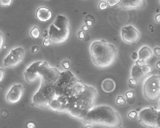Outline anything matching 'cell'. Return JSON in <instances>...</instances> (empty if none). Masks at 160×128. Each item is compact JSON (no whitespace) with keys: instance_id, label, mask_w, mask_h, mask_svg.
I'll return each instance as SVG.
<instances>
[{"instance_id":"cell-5","label":"cell","mask_w":160,"mask_h":128,"mask_svg":"<svg viewBox=\"0 0 160 128\" xmlns=\"http://www.w3.org/2000/svg\"><path fill=\"white\" fill-rule=\"evenodd\" d=\"M97 97L96 89L85 85L84 89L74 97H71L68 102L75 101L81 107L85 113L94 107Z\"/></svg>"},{"instance_id":"cell-39","label":"cell","mask_w":160,"mask_h":128,"mask_svg":"<svg viewBox=\"0 0 160 128\" xmlns=\"http://www.w3.org/2000/svg\"><path fill=\"white\" fill-rule=\"evenodd\" d=\"M0 36H1V50L2 48L3 42H4V37H3L2 33H1Z\"/></svg>"},{"instance_id":"cell-3","label":"cell","mask_w":160,"mask_h":128,"mask_svg":"<svg viewBox=\"0 0 160 128\" xmlns=\"http://www.w3.org/2000/svg\"><path fill=\"white\" fill-rule=\"evenodd\" d=\"M79 80L69 70L62 72L54 85L56 98L62 103H67L71 97L75 95V87Z\"/></svg>"},{"instance_id":"cell-36","label":"cell","mask_w":160,"mask_h":128,"mask_svg":"<svg viewBox=\"0 0 160 128\" xmlns=\"http://www.w3.org/2000/svg\"><path fill=\"white\" fill-rule=\"evenodd\" d=\"M0 72H1V75H0L1 78H0V80H1V82H2V80H3V78H4L5 70L3 68H1Z\"/></svg>"},{"instance_id":"cell-14","label":"cell","mask_w":160,"mask_h":128,"mask_svg":"<svg viewBox=\"0 0 160 128\" xmlns=\"http://www.w3.org/2000/svg\"><path fill=\"white\" fill-rule=\"evenodd\" d=\"M145 0H121L120 7L127 10L140 9L144 6Z\"/></svg>"},{"instance_id":"cell-38","label":"cell","mask_w":160,"mask_h":128,"mask_svg":"<svg viewBox=\"0 0 160 128\" xmlns=\"http://www.w3.org/2000/svg\"><path fill=\"white\" fill-rule=\"evenodd\" d=\"M27 126V128H35V124L34 123L30 122V123H28Z\"/></svg>"},{"instance_id":"cell-25","label":"cell","mask_w":160,"mask_h":128,"mask_svg":"<svg viewBox=\"0 0 160 128\" xmlns=\"http://www.w3.org/2000/svg\"><path fill=\"white\" fill-rule=\"evenodd\" d=\"M121 0H107V3L110 7H114L119 5L121 2Z\"/></svg>"},{"instance_id":"cell-28","label":"cell","mask_w":160,"mask_h":128,"mask_svg":"<svg viewBox=\"0 0 160 128\" xmlns=\"http://www.w3.org/2000/svg\"><path fill=\"white\" fill-rule=\"evenodd\" d=\"M12 1L13 0H0V3L2 6H10Z\"/></svg>"},{"instance_id":"cell-46","label":"cell","mask_w":160,"mask_h":128,"mask_svg":"<svg viewBox=\"0 0 160 128\" xmlns=\"http://www.w3.org/2000/svg\"><path fill=\"white\" fill-rule=\"evenodd\" d=\"M159 107H160V102H159Z\"/></svg>"},{"instance_id":"cell-26","label":"cell","mask_w":160,"mask_h":128,"mask_svg":"<svg viewBox=\"0 0 160 128\" xmlns=\"http://www.w3.org/2000/svg\"><path fill=\"white\" fill-rule=\"evenodd\" d=\"M146 61L142 58H138L136 61V64L140 67H143L146 64Z\"/></svg>"},{"instance_id":"cell-34","label":"cell","mask_w":160,"mask_h":128,"mask_svg":"<svg viewBox=\"0 0 160 128\" xmlns=\"http://www.w3.org/2000/svg\"><path fill=\"white\" fill-rule=\"evenodd\" d=\"M154 53L155 55L158 57H160V47H155L154 49Z\"/></svg>"},{"instance_id":"cell-35","label":"cell","mask_w":160,"mask_h":128,"mask_svg":"<svg viewBox=\"0 0 160 128\" xmlns=\"http://www.w3.org/2000/svg\"><path fill=\"white\" fill-rule=\"evenodd\" d=\"M78 37L80 38V39H83L85 37L84 32L83 31H80L78 32Z\"/></svg>"},{"instance_id":"cell-31","label":"cell","mask_w":160,"mask_h":128,"mask_svg":"<svg viewBox=\"0 0 160 128\" xmlns=\"http://www.w3.org/2000/svg\"><path fill=\"white\" fill-rule=\"evenodd\" d=\"M51 42V40L49 37H46L45 38L44 41H43V45L45 47L49 46L50 45Z\"/></svg>"},{"instance_id":"cell-10","label":"cell","mask_w":160,"mask_h":128,"mask_svg":"<svg viewBox=\"0 0 160 128\" xmlns=\"http://www.w3.org/2000/svg\"><path fill=\"white\" fill-rule=\"evenodd\" d=\"M25 54V50L21 47L11 50L3 61L4 66L10 68L17 67L23 61Z\"/></svg>"},{"instance_id":"cell-27","label":"cell","mask_w":160,"mask_h":128,"mask_svg":"<svg viewBox=\"0 0 160 128\" xmlns=\"http://www.w3.org/2000/svg\"><path fill=\"white\" fill-rule=\"evenodd\" d=\"M108 6L109 5H108L107 2L105 1H101L99 3L98 7H99L100 10L103 11V10H105L106 9H107Z\"/></svg>"},{"instance_id":"cell-37","label":"cell","mask_w":160,"mask_h":128,"mask_svg":"<svg viewBox=\"0 0 160 128\" xmlns=\"http://www.w3.org/2000/svg\"><path fill=\"white\" fill-rule=\"evenodd\" d=\"M132 57L133 60H136L139 58V55L137 52H133L132 54Z\"/></svg>"},{"instance_id":"cell-2","label":"cell","mask_w":160,"mask_h":128,"mask_svg":"<svg viewBox=\"0 0 160 128\" xmlns=\"http://www.w3.org/2000/svg\"><path fill=\"white\" fill-rule=\"evenodd\" d=\"M92 62L100 68H106L113 65L117 57V50L112 44L104 40L95 41L90 47Z\"/></svg>"},{"instance_id":"cell-47","label":"cell","mask_w":160,"mask_h":128,"mask_svg":"<svg viewBox=\"0 0 160 128\" xmlns=\"http://www.w3.org/2000/svg\"><path fill=\"white\" fill-rule=\"evenodd\" d=\"M122 128V127H119V128Z\"/></svg>"},{"instance_id":"cell-33","label":"cell","mask_w":160,"mask_h":128,"mask_svg":"<svg viewBox=\"0 0 160 128\" xmlns=\"http://www.w3.org/2000/svg\"><path fill=\"white\" fill-rule=\"evenodd\" d=\"M137 83H138V81L135 79L132 78L129 80V84L132 86H136L137 84Z\"/></svg>"},{"instance_id":"cell-41","label":"cell","mask_w":160,"mask_h":128,"mask_svg":"<svg viewBox=\"0 0 160 128\" xmlns=\"http://www.w3.org/2000/svg\"><path fill=\"white\" fill-rule=\"evenodd\" d=\"M156 22L158 23H160V14H158L155 17Z\"/></svg>"},{"instance_id":"cell-17","label":"cell","mask_w":160,"mask_h":128,"mask_svg":"<svg viewBox=\"0 0 160 128\" xmlns=\"http://www.w3.org/2000/svg\"><path fill=\"white\" fill-rule=\"evenodd\" d=\"M139 58H142L146 61L151 59L153 57V52L149 47L144 46L139 51Z\"/></svg>"},{"instance_id":"cell-30","label":"cell","mask_w":160,"mask_h":128,"mask_svg":"<svg viewBox=\"0 0 160 128\" xmlns=\"http://www.w3.org/2000/svg\"><path fill=\"white\" fill-rule=\"evenodd\" d=\"M134 95H135V92L133 90H129V91H127L125 94V96L127 100L133 99L134 97Z\"/></svg>"},{"instance_id":"cell-19","label":"cell","mask_w":160,"mask_h":128,"mask_svg":"<svg viewBox=\"0 0 160 128\" xmlns=\"http://www.w3.org/2000/svg\"><path fill=\"white\" fill-rule=\"evenodd\" d=\"M63 103L55 98L51 102L49 109L54 112H63Z\"/></svg>"},{"instance_id":"cell-44","label":"cell","mask_w":160,"mask_h":128,"mask_svg":"<svg viewBox=\"0 0 160 128\" xmlns=\"http://www.w3.org/2000/svg\"><path fill=\"white\" fill-rule=\"evenodd\" d=\"M7 48V47L6 45H4V46H3V49H6Z\"/></svg>"},{"instance_id":"cell-16","label":"cell","mask_w":160,"mask_h":128,"mask_svg":"<svg viewBox=\"0 0 160 128\" xmlns=\"http://www.w3.org/2000/svg\"><path fill=\"white\" fill-rule=\"evenodd\" d=\"M102 90L107 93L113 92L116 88V83L114 80L111 79H106L101 84Z\"/></svg>"},{"instance_id":"cell-45","label":"cell","mask_w":160,"mask_h":128,"mask_svg":"<svg viewBox=\"0 0 160 128\" xmlns=\"http://www.w3.org/2000/svg\"><path fill=\"white\" fill-rule=\"evenodd\" d=\"M85 128H92V127H91L90 126H89V125H88V126H86V127H85Z\"/></svg>"},{"instance_id":"cell-13","label":"cell","mask_w":160,"mask_h":128,"mask_svg":"<svg viewBox=\"0 0 160 128\" xmlns=\"http://www.w3.org/2000/svg\"><path fill=\"white\" fill-rule=\"evenodd\" d=\"M24 91V89L22 85L14 84L7 94V101L11 104L18 103L22 97Z\"/></svg>"},{"instance_id":"cell-11","label":"cell","mask_w":160,"mask_h":128,"mask_svg":"<svg viewBox=\"0 0 160 128\" xmlns=\"http://www.w3.org/2000/svg\"><path fill=\"white\" fill-rule=\"evenodd\" d=\"M121 35L124 42L132 45L135 44L141 37L139 31L132 25H127L122 28Z\"/></svg>"},{"instance_id":"cell-48","label":"cell","mask_w":160,"mask_h":128,"mask_svg":"<svg viewBox=\"0 0 160 128\" xmlns=\"http://www.w3.org/2000/svg\"><path fill=\"white\" fill-rule=\"evenodd\" d=\"M46 1H49V0H46Z\"/></svg>"},{"instance_id":"cell-24","label":"cell","mask_w":160,"mask_h":128,"mask_svg":"<svg viewBox=\"0 0 160 128\" xmlns=\"http://www.w3.org/2000/svg\"><path fill=\"white\" fill-rule=\"evenodd\" d=\"M142 72L144 74H149L152 73L153 71V68H152L151 66L150 65H146L144 67H142Z\"/></svg>"},{"instance_id":"cell-40","label":"cell","mask_w":160,"mask_h":128,"mask_svg":"<svg viewBox=\"0 0 160 128\" xmlns=\"http://www.w3.org/2000/svg\"><path fill=\"white\" fill-rule=\"evenodd\" d=\"M39 50V47L37 46H34L32 47V53H36Z\"/></svg>"},{"instance_id":"cell-23","label":"cell","mask_w":160,"mask_h":128,"mask_svg":"<svg viewBox=\"0 0 160 128\" xmlns=\"http://www.w3.org/2000/svg\"><path fill=\"white\" fill-rule=\"evenodd\" d=\"M116 102L117 105L121 107H124L126 104L127 101L122 96H119L117 97Z\"/></svg>"},{"instance_id":"cell-6","label":"cell","mask_w":160,"mask_h":128,"mask_svg":"<svg viewBox=\"0 0 160 128\" xmlns=\"http://www.w3.org/2000/svg\"><path fill=\"white\" fill-rule=\"evenodd\" d=\"M56 97L54 85L41 84L40 88L33 97V103L37 107L49 108L51 102Z\"/></svg>"},{"instance_id":"cell-32","label":"cell","mask_w":160,"mask_h":128,"mask_svg":"<svg viewBox=\"0 0 160 128\" xmlns=\"http://www.w3.org/2000/svg\"><path fill=\"white\" fill-rule=\"evenodd\" d=\"M62 66L66 70H68L71 67L70 62L68 61H64L62 62Z\"/></svg>"},{"instance_id":"cell-29","label":"cell","mask_w":160,"mask_h":128,"mask_svg":"<svg viewBox=\"0 0 160 128\" xmlns=\"http://www.w3.org/2000/svg\"><path fill=\"white\" fill-rule=\"evenodd\" d=\"M138 116V113L135 111H132L128 113V117L131 120H135L137 119Z\"/></svg>"},{"instance_id":"cell-20","label":"cell","mask_w":160,"mask_h":128,"mask_svg":"<svg viewBox=\"0 0 160 128\" xmlns=\"http://www.w3.org/2000/svg\"><path fill=\"white\" fill-rule=\"evenodd\" d=\"M39 77H40L38 72H32L26 70L24 72V78L25 80L29 84H33L36 82Z\"/></svg>"},{"instance_id":"cell-4","label":"cell","mask_w":160,"mask_h":128,"mask_svg":"<svg viewBox=\"0 0 160 128\" xmlns=\"http://www.w3.org/2000/svg\"><path fill=\"white\" fill-rule=\"evenodd\" d=\"M47 31V36L54 44L66 42L69 39L71 34L68 18L64 15H58Z\"/></svg>"},{"instance_id":"cell-43","label":"cell","mask_w":160,"mask_h":128,"mask_svg":"<svg viewBox=\"0 0 160 128\" xmlns=\"http://www.w3.org/2000/svg\"><path fill=\"white\" fill-rule=\"evenodd\" d=\"M156 67L158 69H160V61L157 62L156 64Z\"/></svg>"},{"instance_id":"cell-8","label":"cell","mask_w":160,"mask_h":128,"mask_svg":"<svg viewBox=\"0 0 160 128\" xmlns=\"http://www.w3.org/2000/svg\"><path fill=\"white\" fill-rule=\"evenodd\" d=\"M37 72L41 84L46 85H54L62 73L56 68L51 67L47 62L41 61H39Z\"/></svg>"},{"instance_id":"cell-7","label":"cell","mask_w":160,"mask_h":128,"mask_svg":"<svg viewBox=\"0 0 160 128\" xmlns=\"http://www.w3.org/2000/svg\"><path fill=\"white\" fill-rule=\"evenodd\" d=\"M144 97L147 100L155 102L160 98V75H151L146 79L143 86Z\"/></svg>"},{"instance_id":"cell-9","label":"cell","mask_w":160,"mask_h":128,"mask_svg":"<svg viewBox=\"0 0 160 128\" xmlns=\"http://www.w3.org/2000/svg\"><path fill=\"white\" fill-rule=\"evenodd\" d=\"M139 122L148 128H160V110L153 107L142 109L139 113Z\"/></svg>"},{"instance_id":"cell-1","label":"cell","mask_w":160,"mask_h":128,"mask_svg":"<svg viewBox=\"0 0 160 128\" xmlns=\"http://www.w3.org/2000/svg\"><path fill=\"white\" fill-rule=\"evenodd\" d=\"M87 125L102 126L107 128H118L123 123L120 113L107 105L93 107L80 120Z\"/></svg>"},{"instance_id":"cell-42","label":"cell","mask_w":160,"mask_h":128,"mask_svg":"<svg viewBox=\"0 0 160 128\" xmlns=\"http://www.w3.org/2000/svg\"><path fill=\"white\" fill-rule=\"evenodd\" d=\"M82 29L83 30V31H88V26L86 25H84L82 28Z\"/></svg>"},{"instance_id":"cell-49","label":"cell","mask_w":160,"mask_h":128,"mask_svg":"<svg viewBox=\"0 0 160 128\" xmlns=\"http://www.w3.org/2000/svg\"></svg>"},{"instance_id":"cell-22","label":"cell","mask_w":160,"mask_h":128,"mask_svg":"<svg viewBox=\"0 0 160 128\" xmlns=\"http://www.w3.org/2000/svg\"><path fill=\"white\" fill-rule=\"evenodd\" d=\"M85 24L88 27H92L95 22V18L92 15H88L85 17Z\"/></svg>"},{"instance_id":"cell-21","label":"cell","mask_w":160,"mask_h":128,"mask_svg":"<svg viewBox=\"0 0 160 128\" xmlns=\"http://www.w3.org/2000/svg\"><path fill=\"white\" fill-rule=\"evenodd\" d=\"M30 34L33 38L38 39L40 35V31L37 27H34L30 31Z\"/></svg>"},{"instance_id":"cell-12","label":"cell","mask_w":160,"mask_h":128,"mask_svg":"<svg viewBox=\"0 0 160 128\" xmlns=\"http://www.w3.org/2000/svg\"><path fill=\"white\" fill-rule=\"evenodd\" d=\"M63 112L67 113L70 117L79 121L86 114L81 107L75 101L67 102L63 104Z\"/></svg>"},{"instance_id":"cell-15","label":"cell","mask_w":160,"mask_h":128,"mask_svg":"<svg viewBox=\"0 0 160 128\" xmlns=\"http://www.w3.org/2000/svg\"><path fill=\"white\" fill-rule=\"evenodd\" d=\"M53 14L51 11L46 7H40L37 9L36 17L37 19L41 22H45L52 18Z\"/></svg>"},{"instance_id":"cell-18","label":"cell","mask_w":160,"mask_h":128,"mask_svg":"<svg viewBox=\"0 0 160 128\" xmlns=\"http://www.w3.org/2000/svg\"><path fill=\"white\" fill-rule=\"evenodd\" d=\"M144 74L142 72V68L135 65L133 66L131 71V76L133 78L135 79L137 81L140 80L143 77Z\"/></svg>"}]
</instances>
